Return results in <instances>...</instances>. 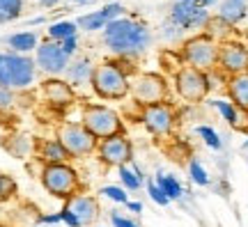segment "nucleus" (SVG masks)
Returning a JSON list of instances; mask_svg holds the SVG:
<instances>
[{
    "instance_id": "nucleus-1",
    "label": "nucleus",
    "mask_w": 248,
    "mask_h": 227,
    "mask_svg": "<svg viewBox=\"0 0 248 227\" xmlns=\"http://www.w3.org/2000/svg\"><path fill=\"white\" fill-rule=\"evenodd\" d=\"M101 39L106 48L117 58H140L152 46V32L147 23L120 16L106 23L101 30Z\"/></svg>"
},
{
    "instance_id": "nucleus-2",
    "label": "nucleus",
    "mask_w": 248,
    "mask_h": 227,
    "mask_svg": "<svg viewBox=\"0 0 248 227\" xmlns=\"http://www.w3.org/2000/svg\"><path fill=\"white\" fill-rule=\"evenodd\" d=\"M92 90L94 94L106 99V101H120L131 92V80L129 74L124 71L122 64L113 60H104L94 67L92 74Z\"/></svg>"
},
{
    "instance_id": "nucleus-3",
    "label": "nucleus",
    "mask_w": 248,
    "mask_h": 227,
    "mask_svg": "<svg viewBox=\"0 0 248 227\" xmlns=\"http://www.w3.org/2000/svg\"><path fill=\"white\" fill-rule=\"evenodd\" d=\"M35 76L37 64L32 58L14 51L0 53V85L2 88L12 90V92L26 90L35 83Z\"/></svg>"
},
{
    "instance_id": "nucleus-4",
    "label": "nucleus",
    "mask_w": 248,
    "mask_h": 227,
    "mask_svg": "<svg viewBox=\"0 0 248 227\" xmlns=\"http://www.w3.org/2000/svg\"><path fill=\"white\" fill-rule=\"evenodd\" d=\"M42 186L46 193H51L53 197L69 200L71 195L80 193V177L78 170L74 166L64 163H51V166L42 167Z\"/></svg>"
},
{
    "instance_id": "nucleus-5",
    "label": "nucleus",
    "mask_w": 248,
    "mask_h": 227,
    "mask_svg": "<svg viewBox=\"0 0 248 227\" xmlns=\"http://www.w3.org/2000/svg\"><path fill=\"white\" fill-rule=\"evenodd\" d=\"M80 124H83L97 140H106V138H110V136L124 133L122 117H120L113 108L101 106V104H85L83 106Z\"/></svg>"
},
{
    "instance_id": "nucleus-6",
    "label": "nucleus",
    "mask_w": 248,
    "mask_h": 227,
    "mask_svg": "<svg viewBox=\"0 0 248 227\" xmlns=\"http://www.w3.org/2000/svg\"><path fill=\"white\" fill-rule=\"evenodd\" d=\"M218 42L212 39L209 35H195L191 39H186L182 46V60L186 67H193L198 71H212L214 67H218Z\"/></svg>"
},
{
    "instance_id": "nucleus-7",
    "label": "nucleus",
    "mask_w": 248,
    "mask_h": 227,
    "mask_svg": "<svg viewBox=\"0 0 248 227\" xmlns=\"http://www.w3.org/2000/svg\"><path fill=\"white\" fill-rule=\"evenodd\" d=\"M55 138L60 142L69 158H85L92 151H97L99 140L83 126L80 122H62L55 131Z\"/></svg>"
},
{
    "instance_id": "nucleus-8",
    "label": "nucleus",
    "mask_w": 248,
    "mask_h": 227,
    "mask_svg": "<svg viewBox=\"0 0 248 227\" xmlns=\"http://www.w3.org/2000/svg\"><path fill=\"white\" fill-rule=\"evenodd\" d=\"M62 223L69 227H83V225H94L101 216V207L94 195L88 193H76L69 200H64L62 207Z\"/></svg>"
},
{
    "instance_id": "nucleus-9",
    "label": "nucleus",
    "mask_w": 248,
    "mask_h": 227,
    "mask_svg": "<svg viewBox=\"0 0 248 227\" xmlns=\"http://www.w3.org/2000/svg\"><path fill=\"white\" fill-rule=\"evenodd\" d=\"M175 90H177V94L184 99L186 104H200V101L207 99L212 85H209V76L204 71H198L193 67L184 64L175 74Z\"/></svg>"
},
{
    "instance_id": "nucleus-10",
    "label": "nucleus",
    "mask_w": 248,
    "mask_h": 227,
    "mask_svg": "<svg viewBox=\"0 0 248 227\" xmlns=\"http://www.w3.org/2000/svg\"><path fill=\"white\" fill-rule=\"evenodd\" d=\"M129 94L140 108L163 104V101H168V83L159 74H140L136 80H131Z\"/></svg>"
},
{
    "instance_id": "nucleus-11",
    "label": "nucleus",
    "mask_w": 248,
    "mask_h": 227,
    "mask_svg": "<svg viewBox=\"0 0 248 227\" xmlns=\"http://www.w3.org/2000/svg\"><path fill=\"white\" fill-rule=\"evenodd\" d=\"M140 122L154 138H168L170 133L175 131V124H177L175 106L168 104V101L145 106L140 110Z\"/></svg>"
},
{
    "instance_id": "nucleus-12",
    "label": "nucleus",
    "mask_w": 248,
    "mask_h": 227,
    "mask_svg": "<svg viewBox=\"0 0 248 227\" xmlns=\"http://www.w3.org/2000/svg\"><path fill=\"white\" fill-rule=\"evenodd\" d=\"M97 154L99 161L108 167H122L126 163H133V145L124 133L110 136L106 140H99Z\"/></svg>"
},
{
    "instance_id": "nucleus-13",
    "label": "nucleus",
    "mask_w": 248,
    "mask_h": 227,
    "mask_svg": "<svg viewBox=\"0 0 248 227\" xmlns=\"http://www.w3.org/2000/svg\"><path fill=\"white\" fill-rule=\"evenodd\" d=\"M69 55L62 51V46L58 44V42H44V44L37 46L35 51V64L37 69H42L44 74H48V76H53V78H58L60 74H64L67 71V67H69Z\"/></svg>"
},
{
    "instance_id": "nucleus-14",
    "label": "nucleus",
    "mask_w": 248,
    "mask_h": 227,
    "mask_svg": "<svg viewBox=\"0 0 248 227\" xmlns=\"http://www.w3.org/2000/svg\"><path fill=\"white\" fill-rule=\"evenodd\" d=\"M209 9L198 7V5H191V2H182V0H175V5L170 9L168 21H172L177 28L182 30H200L209 23Z\"/></svg>"
},
{
    "instance_id": "nucleus-15",
    "label": "nucleus",
    "mask_w": 248,
    "mask_h": 227,
    "mask_svg": "<svg viewBox=\"0 0 248 227\" xmlns=\"http://www.w3.org/2000/svg\"><path fill=\"white\" fill-rule=\"evenodd\" d=\"M218 69L228 76L246 74L248 71V48L241 42H221L218 46Z\"/></svg>"
},
{
    "instance_id": "nucleus-16",
    "label": "nucleus",
    "mask_w": 248,
    "mask_h": 227,
    "mask_svg": "<svg viewBox=\"0 0 248 227\" xmlns=\"http://www.w3.org/2000/svg\"><path fill=\"white\" fill-rule=\"evenodd\" d=\"M42 92H44L46 101L55 108H67L76 101V94H74V88H71L67 80L62 78H53V76H48V78L42 83Z\"/></svg>"
},
{
    "instance_id": "nucleus-17",
    "label": "nucleus",
    "mask_w": 248,
    "mask_h": 227,
    "mask_svg": "<svg viewBox=\"0 0 248 227\" xmlns=\"http://www.w3.org/2000/svg\"><path fill=\"white\" fill-rule=\"evenodd\" d=\"M94 67L97 64H92L90 58H78L76 62H69V67H67V83H69L71 88L74 85H92V74H94Z\"/></svg>"
},
{
    "instance_id": "nucleus-18",
    "label": "nucleus",
    "mask_w": 248,
    "mask_h": 227,
    "mask_svg": "<svg viewBox=\"0 0 248 227\" xmlns=\"http://www.w3.org/2000/svg\"><path fill=\"white\" fill-rule=\"evenodd\" d=\"M228 96L241 110H248V71L228 78Z\"/></svg>"
},
{
    "instance_id": "nucleus-19",
    "label": "nucleus",
    "mask_w": 248,
    "mask_h": 227,
    "mask_svg": "<svg viewBox=\"0 0 248 227\" xmlns=\"http://www.w3.org/2000/svg\"><path fill=\"white\" fill-rule=\"evenodd\" d=\"M37 156L44 161V166H51V163H64L69 158V154L64 151V147L55 138V140H39L37 142Z\"/></svg>"
},
{
    "instance_id": "nucleus-20",
    "label": "nucleus",
    "mask_w": 248,
    "mask_h": 227,
    "mask_svg": "<svg viewBox=\"0 0 248 227\" xmlns=\"http://www.w3.org/2000/svg\"><path fill=\"white\" fill-rule=\"evenodd\" d=\"M246 2H237V0H221V5H218V18H223L225 23H239L241 18L246 16Z\"/></svg>"
},
{
    "instance_id": "nucleus-21",
    "label": "nucleus",
    "mask_w": 248,
    "mask_h": 227,
    "mask_svg": "<svg viewBox=\"0 0 248 227\" xmlns=\"http://www.w3.org/2000/svg\"><path fill=\"white\" fill-rule=\"evenodd\" d=\"M7 44L14 53L26 55V53H30V51H37L39 39H37V32H16V35L7 37Z\"/></svg>"
},
{
    "instance_id": "nucleus-22",
    "label": "nucleus",
    "mask_w": 248,
    "mask_h": 227,
    "mask_svg": "<svg viewBox=\"0 0 248 227\" xmlns=\"http://www.w3.org/2000/svg\"><path fill=\"white\" fill-rule=\"evenodd\" d=\"M76 30H78V26H76L74 21H58V23H53L46 32H48V39H51V42H58V44H60V42L69 39V37H76Z\"/></svg>"
},
{
    "instance_id": "nucleus-23",
    "label": "nucleus",
    "mask_w": 248,
    "mask_h": 227,
    "mask_svg": "<svg viewBox=\"0 0 248 227\" xmlns=\"http://www.w3.org/2000/svg\"><path fill=\"white\" fill-rule=\"evenodd\" d=\"M156 186H159L161 191L168 195V200L172 202V200H179L182 197V193H184V188H182V183L175 179L172 175H156Z\"/></svg>"
},
{
    "instance_id": "nucleus-24",
    "label": "nucleus",
    "mask_w": 248,
    "mask_h": 227,
    "mask_svg": "<svg viewBox=\"0 0 248 227\" xmlns=\"http://www.w3.org/2000/svg\"><path fill=\"white\" fill-rule=\"evenodd\" d=\"M23 14V0H0V26L12 23Z\"/></svg>"
},
{
    "instance_id": "nucleus-25",
    "label": "nucleus",
    "mask_w": 248,
    "mask_h": 227,
    "mask_svg": "<svg viewBox=\"0 0 248 227\" xmlns=\"http://www.w3.org/2000/svg\"><path fill=\"white\" fill-rule=\"evenodd\" d=\"M106 18L101 16V12H92V14H85V16H80L76 21V26L83 28V30H88V32H94V30H104L106 28Z\"/></svg>"
},
{
    "instance_id": "nucleus-26",
    "label": "nucleus",
    "mask_w": 248,
    "mask_h": 227,
    "mask_svg": "<svg viewBox=\"0 0 248 227\" xmlns=\"http://www.w3.org/2000/svg\"><path fill=\"white\" fill-rule=\"evenodd\" d=\"M16 191H18L16 182H14L9 175L0 172V204H2V202H7V200H12V197L16 195Z\"/></svg>"
},
{
    "instance_id": "nucleus-27",
    "label": "nucleus",
    "mask_w": 248,
    "mask_h": 227,
    "mask_svg": "<svg viewBox=\"0 0 248 227\" xmlns=\"http://www.w3.org/2000/svg\"><path fill=\"white\" fill-rule=\"evenodd\" d=\"M120 182H122L124 191H138L142 183L140 179H138V175L133 172V167H126V166L120 167Z\"/></svg>"
},
{
    "instance_id": "nucleus-28",
    "label": "nucleus",
    "mask_w": 248,
    "mask_h": 227,
    "mask_svg": "<svg viewBox=\"0 0 248 227\" xmlns=\"http://www.w3.org/2000/svg\"><path fill=\"white\" fill-rule=\"evenodd\" d=\"M212 106L223 115V120L230 124V126L234 124V117H237V106L232 104V101H221V99H216V101H212Z\"/></svg>"
},
{
    "instance_id": "nucleus-29",
    "label": "nucleus",
    "mask_w": 248,
    "mask_h": 227,
    "mask_svg": "<svg viewBox=\"0 0 248 227\" xmlns=\"http://www.w3.org/2000/svg\"><path fill=\"white\" fill-rule=\"evenodd\" d=\"M198 136L212 149H221V138H218V133L214 131L212 126H198Z\"/></svg>"
},
{
    "instance_id": "nucleus-30",
    "label": "nucleus",
    "mask_w": 248,
    "mask_h": 227,
    "mask_svg": "<svg viewBox=\"0 0 248 227\" xmlns=\"http://www.w3.org/2000/svg\"><path fill=\"white\" fill-rule=\"evenodd\" d=\"M188 175L193 179L198 186H207L209 183V177H207V170H204L198 161H191V166H188Z\"/></svg>"
},
{
    "instance_id": "nucleus-31",
    "label": "nucleus",
    "mask_w": 248,
    "mask_h": 227,
    "mask_svg": "<svg viewBox=\"0 0 248 227\" xmlns=\"http://www.w3.org/2000/svg\"><path fill=\"white\" fill-rule=\"evenodd\" d=\"M101 193L106 195L108 200L120 202V204H126V202H129V195H126V193H124V188H120V186H104V188H101Z\"/></svg>"
},
{
    "instance_id": "nucleus-32",
    "label": "nucleus",
    "mask_w": 248,
    "mask_h": 227,
    "mask_svg": "<svg viewBox=\"0 0 248 227\" xmlns=\"http://www.w3.org/2000/svg\"><path fill=\"white\" fill-rule=\"evenodd\" d=\"M147 193H150L152 200L156 202V204H161V207H168V204H170L168 195H166V193H163L159 186H156V182H150V183H147Z\"/></svg>"
},
{
    "instance_id": "nucleus-33",
    "label": "nucleus",
    "mask_w": 248,
    "mask_h": 227,
    "mask_svg": "<svg viewBox=\"0 0 248 227\" xmlns=\"http://www.w3.org/2000/svg\"><path fill=\"white\" fill-rule=\"evenodd\" d=\"M99 12H101V16H104V18L108 21V23H110V21H115V18L122 16L124 7L120 5V2H110V5H106L104 9H99Z\"/></svg>"
},
{
    "instance_id": "nucleus-34",
    "label": "nucleus",
    "mask_w": 248,
    "mask_h": 227,
    "mask_svg": "<svg viewBox=\"0 0 248 227\" xmlns=\"http://www.w3.org/2000/svg\"><path fill=\"white\" fill-rule=\"evenodd\" d=\"M232 129H234V131H241V133H248V110L237 108V117H234Z\"/></svg>"
},
{
    "instance_id": "nucleus-35",
    "label": "nucleus",
    "mask_w": 248,
    "mask_h": 227,
    "mask_svg": "<svg viewBox=\"0 0 248 227\" xmlns=\"http://www.w3.org/2000/svg\"><path fill=\"white\" fill-rule=\"evenodd\" d=\"M60 46H62V51L67 53V55H74L76 53V48H78V39L76 37H69V39H64V42H60Z\"/></svg>"
},
{
    "instance_id": "nucleus-36",
    "label": "nucleus",
    "mask_w": 248,
    "mask_h": 227,
    "mask_svg": "<svg viewBox=\"0 0 248 227\" xmlns=\"http://www.w3.org/2000/svg\"><path fill=\"white\" fill-rule=\"evenodd\" d=\"M110 220H113V225H115V227H138V223L124 218V216H120V213H113V216H110Z\"/></svg>"
},
{
    "instance_id": "nucleus-37",
    "label": "nucleus",
    "mask_w": 248,
    "mask_h": 227,
    "mask_svg": "<svg viewBox=\"0 0 248 227\" xmlns=\"http://www.w3.org/2000/svg\"><path fill=\"white\" fill-rule=\"evenodd\" d=\"M12 90H7V88H2L0 85V108H5V106H9L12 104Z\"/></svg>"
},
{
    "instance_id": "nucleus-38",
    "label": "nucleus",
    "mask_w": 248,
    "mask_h": 227,
    "mask_svg": "<svg viewBox=\"0 0 248 227\" xmlns=\"http://www.w3.org/2000/svg\"><path fill=\"white\" fill-rule=\"evenodd\" d=\"M62 220V213H48V216H42L39 223L42 225H53V223H60Z\"/></svg>"
},
{
    "instance_id": "nucleus-39",
    "label": "nucleus",
    "mask_w": 248,
    "mask_h": 227,
    "mask_svg": "<svg viewBox=\"0 0 248 227\" xmlns=\"http://www.w3.org/2000/svg\"><path fill=\"white\" fill-rule=\"evenodd\" d=\"M182 2H191V5H198V7H209V5H214L216 0H182Z\"/></svg>"
},
{
    "instance_id": "nucleus-40",
    "label": "nucleus",
    "mask_w": 248,
    "mask_h": 227,
    "mask_svg": "<svg viewBox=\"0 0 248 227\" xmlns=\"http://www.w3.org/2000/svg\"><path fill=\"white\" fill-rule=\"evenodd\" d=\"M126 207H129V211H133V213H142L140 202H126Z\"/></svg>"
},
{
    "instance_id": "nucleus-41",
    "label": "nucleus",
    "mask_w": 248,
    "mask_h": 227,
    "mask_svg": "<svg viewBox=\"0 0 248 227\" xmlns=\"http://www.w3.org/2000/svg\"><path fill=\"white\" fill-rule=\"evenodd\" d=\"M37 2H39L42 7H55V5H58L60 0H37Z\"/></svg>"
},
{
    "instance_id": "nucleus-42",
    "label": "nucleus",
    "mask_w": 248,
    "mask_h": 227,
    "mask_svg": "<svg viewBox=\"0 0 248 227\" xmlns=\"http://www.w3.org/2000/svg\"><path fill=\"white\" fill-rule=\"evenodd\" d=\"M74 2H90V0H74Z\"/></svg>"
},
{
    "instance_id": "nucleus-43",
    "label": "nucleus",
    "mask_w": 248,
    "mask_h": 227,
    "mask_svg": "<svg viewBox=\"0 0 248 227\" xmlns=\"http://www.w3.org/2000/svg\"><path fill=\"white\" fill-rule=\"evenodd\" d=\"M237 2H246V0H237Z\"/></svg>"
},
{
    "instance_id": "nucleus-44",
    "label": "nucleus",
    "mask_w": 248,
    "mask_h": 227,
    "mask_svg": "<svg viewBox=\"0 0 248 227\" xmlns=\"http://www.w3.org/2000/svg\"><path fill=\"white\" fill-rule=\"evenodd\" d=\"M0 227H9V225H0Z\"/></svg>"
},
{
    "instance_id": "nucleus-45",
    "label": "nucleus",
    "mask_w": 248,
    "mask_h": 227,
    "mask_svg": "<svg viewBox=\"0 0 248 227\" xmlns=\"http://www.w3.org/2000/svg\"><path fill=\"white\" fill-rule=\"evenodd\" d=\"M246 147H248V140H246Z\"/></svg>"
}]
</instances>
